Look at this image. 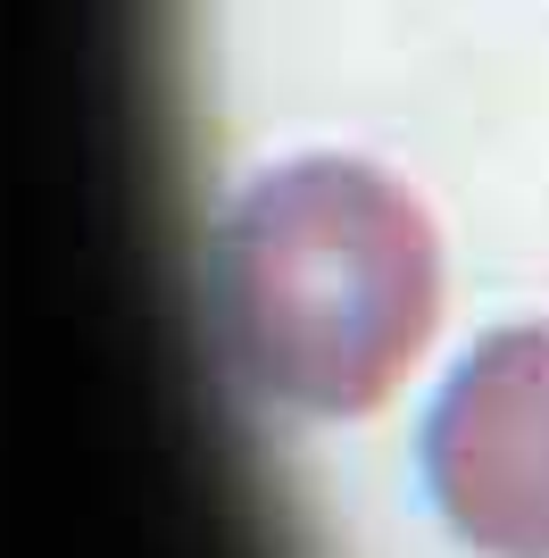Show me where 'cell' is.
<instances>
[{"label":"cell","instance_id":"obj_1","mask_svg":"<svg viewBox=\"0 0 549 558\" xmlns=\"http://www.w3.org/2000/svg\"><path fill=\"white\" fill-rule=\"evenodd\" d=\"M217 342L300 417H366L441 317V242L408 184L366 159H283L217 226Z\"/></svg>","mask_w":549,"mask_h":558},{"label":"cell","instance_id":"obj_2","mask_svg":"<svg viewBox=\"0 0 549 558\" xmlns=\"http://www.w3.org/2000/svg\"><path fill=\"white\" fill-rule=\"evenodd\" d=\"M425 492L483 558H549V326L483 333L425 409Z\"/></svg>","mask_w":549,"mask_h":558}]
</instances>
